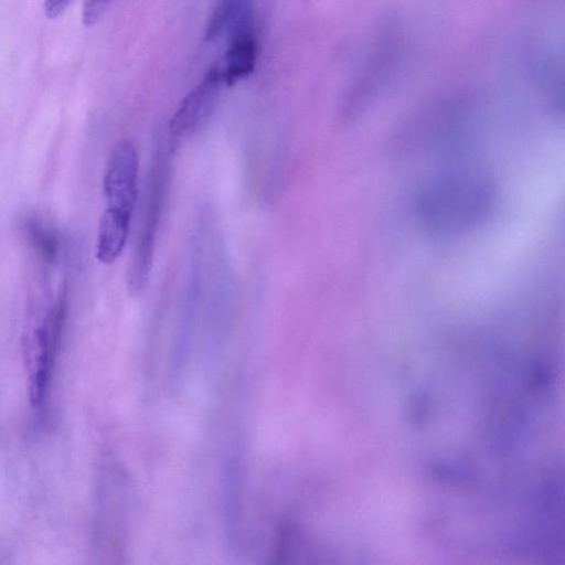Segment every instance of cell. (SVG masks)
<instances>
[{
	"label": "cell",
	"instance_id": "obj_1",
	"mask_svg": "<svg viewBox=\"0 0 565 565\" xmlns=\"http://www.w3.org/2000/svg\"><path fill=\"white\" fill-rule=\"evenodd\" d=\"M497 200L493 178L483 169L458 166L440 171L418 193L422 225L439 236H457L481 225Z\"/></svg>",
	"mask_w": 565,
	"mask_h": 565
},
{
	"label": "cell",
	"instance_id": "obj_2",
	"mask_svg": "<svg viewBox=\"0 0 565 565\" xmlns=\"http://www.w3.org/2000/svg\"><path fill=\"white\" fill-rule=\"evenodd\" d=\"M168 177V152L162 145H157L147 174L138 235L128 270V285L135 292L141 291L149 278Z\"/></svg>",
	"mask_w": 565,
	"mask_h": 565
},
{
	"label": "cell",
	"instance_id": "obj_3",
	"mask_svg": "<svg viewBox=\"0 0 565 565\" xmlns=\"http://www.w3.org/2000/svg\"><path fill=\"white\" fill-rule=\"evenodd\" d=\"M67 306L66 290L46 309L42 322L34 332L35 361L30 377V399L40 407L46 396L54 361L57 354Z\"/></svg>",
	"mask_w": 565,
	"mask_h": 565
},
{
	"label": "cell",
	"instance_id": "obj_4",
	"mask_svg": "<svg viewBox=\"0 0 565 565\" xmlns=\"http://www.w3.org/2000/svg\"><path fill=\"white\" fill-rule=\"evenodd\" d=\"M224 85L220 65L212 66L181 100L171 117L170 137L184 140L194 135L213 114Z\"/></svg>",
	"mask_w": 565,
	"mask_h": 565
},
{
	"label": "cell",
	"instance_id": "obj_5",
	"mask_svg": "<svg viewBox=\"0 0 565 565\" xmlns=\"http://www.w3.org/2000/svg\"><path fill=\"white\" fill-rule=\"evenodd\" d=\"M139 159L136 146L125 140L114 149L104 177L106 210L132 217L137 202Z\"/></svg>",
	"mask_w": 565,
	"mask_h": 565
},
{
	"label": "cell",
	"instance_id": "obj_6",
	"mask_svg": "<svg viewBox=\"0 0 565 565\" xmlns=\"http://www.w3.org/2000/svg\"><path fill=\"white\" fill-rule=\"evenodd\" d=\"M228 45L221 67L225 85L232 86L248 77L258 57V33L253 3L244 8L227 29Z\"/></svg>",
	"mask_w": 565,
	"mask_h": 565
},
{
	"label": "cell",
	"instance_id": "obj_7",
	"mask_svg": "<svg viewBox=\"0 0 565 565\" xmlns=\"http://www.w3.org/2000/svg\"><path fill=\"white\" fill-rule=\"evenodd\" d=\"M130 217L104 211L97 232L96 257L104 264L115 262L122 253L128 238Z\"/></svg>",
	"mask_w": 565,
	"mask_h": 565
},
{
	"label": "cell",
	"instance_id": "obj_8",
	"mask_svg": "<svg viewBox=\"0 0 565 565\" xmlns=\"http://www.w3.org/2000/svg\"><path fill=\"white\" fill-rule=\"evenodd\" d=\"M24 233L30 245L43 262L53 263L60 247L56 233L42 221L35 218H31L24 224Z\"/></svg>",
	"mask_w": 565,
	"mask_h": 565
},
{
	"label": "cell",
	"instance_id": "obj_9",
	"mask_svg": "<svg viewBox=\"0 0 565 565\" xmlns=\"http://www.w3.org/2000/svg\"><path fill=\"white\" fill-rule=\"evenodd\" d=\"M249 3H253V0H217L206 25V40L220 36Z\"/></svg>",
	"mask_w": 565,
	"mask_h": 565
},
{
	"label": "cell",
	"instance_id": "obj_10",
	"mask_svg": "<svg viewBox=\"0 0 565 565\" xmlns=\"http://www.w3.org/2000/svg\"><path fill=\"white\" fill-rule=\"evenodd\" d=\"M113 0H84L82 19L84 24L90 26L104 15Z\"/></svg>",
	"mask_w": 565,
	"mask_h": 565
},
{
	"label": "cell",
	"instance_id": "obj_11",
	"mask_svg": "<svg viewBox=\"0 0 565 565\" xmlns=\"http://www.w3.org/2000/svg\"><path fill=\"white\" fill-rule=\"evenodd\" d=\"M71 0H44V12L49 19L57 18L66 9Z\"/></svg>",
	"mask_w": 565,
	"mask_h": 565
}]
</instances>
